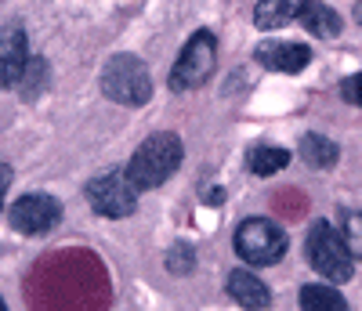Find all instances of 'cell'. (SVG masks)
Returning <instances> with one entry per match:
<instances>
[{"label": "cell", "mask_w": 362, "mask_h": 311, "mask_svg": "<svg viewBox=\"0 0 362 311\" xmlns=\"http://www.w3.org/2000/svg\"><path fill=\"white\" fill-rule=\"evenodd\" d=\"M58 217H62V206H58V199L47 196V192L18 196L8 206V225L18 235H44V232H51L58 225Z\"/></svg>", "instance_id": "52a82bcc"}, {"label": "cell", "mask_w": 362, "mask_h": 311, "mask_svg": "<svg viewBox=\"0 0 362 311\" xmlns=\"http://www.w3.org/2000/svg\"><path fill=\"white\" fill-rule=\"evenodd\" d=\"M102 90L119 105H145L153 98V76L138 54H112L102 69Z\"/></svg>", "instance_id": "7a4b0ae2"}, {"label": "cell", "mask_w": 362, "mask_h": 311, "mask_svg": "<svg viewBox=\"0 0 362 311\" xmlns=\"http://www.w3.org/2000/svg\"><path fill=\"white\" fill-rule=\"evenodd\" d=\"M308 264L326 278V283H348L355 271V257L348 254V246L341 239V232L326 221H315L308 228V242H305Z\"/></svg>", "instance_id": "277c9868"}, {"label": "cell", "mask_w": 362, "mask_h": 311, "mask_svg": "<svg viewBox=\"0 0 362 311\" xmlns=\"http://www.w3.org/2000/svg\"><path fill=\"white\" fill-rule=\"evenodd\" d=\"M257 61L276 73H300L312 61V51L305 44H286V40H268L257 47Z\"/></svg>", "instance_id": "9c48e42d"}, {"label": "cell", "mask_w": 362, "mask_h": 311, "mask_svg": "<svg viewBox=\"0 0 362 311\" xmlns=\"http://www.w3.org/2000/svg\"><path fill=\"white\" fill-rule=\"evenodd\" d=\"M300 307H305V311H348V300L341 297L337 286L315 283V286L300 290Z\"/></svg>", "instance_id": "5bb4252c"}, {"label": "cell", "mask_w": 362, "mask_h": 311, "mask_svg": "<svg viewBox=\"0 0 362 311\" xmlns=\"http://www.w3.org/2000/svg\"><path fill=\"white\" fill-rule=\"evenodd\" d=\"M297 22L305 25L312 37H322V40H334V37L341 33V29H344L341 15H337L334 8L319 4V0H308V4H305V11H300V18H297Z\"/></svg>", "instance_id": "7c38bea8"}, {"label": "cell", "mask_w": 362, "mask_h": 311, "mask_svg": "<svg viewBox=\"0 0 362 311\" xmlns=\"http://www.w3.org/2000/svg\"><path fill=\"white\" fill-rule=\"evenodd\" d=\"M297 156L305 160L312 170H329L337 163V156H341V148L329 141V138H322V134H305L300 138V145H297Z\"/></svg>", "instance_id": "4fadbf2b"}, {"label": "cell", "mask_w": 362, "mask_h": 311, "mask_svg": "<svg viewBox=\"0 0 362 311\" xmlns=\"http://www.w3.org/2000/svg\"><path fill=\"white\" fill-rule=\"evenodd\" d=\"M214 61H218V40H214V33L196 29V33L189 37V44L181 47L174 69H170V87L174 90H192V87L206 83L210 73H214Z\"/></svg>", "instance_id": "8992f818"}, {"label": "cell", "mask_w": 362, "mask_h": 311, "mask_svg": "<svg viewBox=\"0 0 362 311\" xmlns=\"http://www.w3.org/2000/svg\"><path fill=\"white\" fill-rule=\"evenodd\" d=\"M0 311H8V307H4V300H0Z\"/></svg>", "instance_id": "44dd1931"}, {"label": "cell", "mask_w": 362, "mask_h": 311, "mask_svg": "<svg viewBox=\"0 0 362 311\" xmlns=\"http://www.w3.org/2000/svg\"><path fill=\"white\" fill-rule=\"evenodd\" d=\"M181 156H185L181 138L170 134V131H160V134L145 138L138 145V152L127 163V174H131V181L138 184V189H156V184H163L181 167Z\"/></svg>", "instance_id": "6da1fadb"}, {"label": "cell", "mask_w": 362, "mask_h": 311, "mask_svg": "<svg viewBox=\"0 0 362 311\" xmlns=\"http://www.w3.org/2000/svg\"><path fill=\"white\" fill-rule=\"evenodd\" d=\"M286 163H290V152L279 148V145H257V148H250V156H247V167H250L257 177L279 174Z\"/></svg>", "instance_id": "9a60e30c"}, {"label": "cell", "mask_w": 362, "mask_h": 311, "mask_svg": "<svg viewBox=\"0 0 362 311\" xmlns=\"http://www.w3.org/2000/svg\"><path fill=\"white\" fill-rule=\"evenodd\" d=\"M308 0H257L254 8V25L257 29H279V25H290L300 18Z\"/></svg>", "instance_id": "8fae6325"}, {"label": "cell", "mask_w": 362, "mask_h": 311, "mask_svg": "<svg viewBox=\"0 0 362 311\" xmlns=\"http://www.w3.org/2000/svg\"><path fill=\"white\" fill-rule=\"evenodd\" d=\"M235 254L243 257L250 268H268V264H279L283 254H286V232L276 225V221H268V217H247L243 225L235 228Z\"/></svg>", "instance_id": "3957f363"}, {"label": "cell", "mask_w": 362, "mask_h": 311, "mask_svg": "<svg viewBox=\"0 0 362 311\" xmlns=\"http://www.w3.org/2000/svg\"><path fill=\"white\" fill-rule=\"evenodd\" d=\"M138 192L141 189L131 181L127 167H116V170L98 174L87 184V203L102 217H127V213L138 210Z\"/></svg>", "instance_id": "5b68a950"}, {"label": "cell", "mask_w": 362, "mask_h": 311, "mask_svg": "<svg viewBox=\"0 0 362 311\" xmlns=\"http://www.w3.org/2000/svg\"><path fill=\"white\" fill-rule=\"evenodd\" d=\"M355 15H358V18H362V4H358V11H355Z\"/></svg>", "instance_id": "ffe728a7"}, {"label": "cell", "mask_w": 362, "mask_h": 311, "mask_svg": "<svg viewBox=\"0 0 362 311\" xmlns=\"http://www.w3.org/2000/svg\"><path fill=\"white\" fill-rule=\"evenodd\" d=\"M228 297H232L239 307H247V311H264V307L272 304L268 286L261 283L254 271H239V268L228 275Z\"/></svg>", "instance_id": "30bf717a"}, {"label": "cell", "mask_w": 362, "mask_h": 311, "mask_svg": "<svg viewBox=\"0 0 362 311\" xmlns=\"http://www.w3.org/2000/svg\"><path fill=\"white\" fill-rule=\"evenodd\" d=\"M8 184H11V167L8 163H0V213H4V206H8Z\"/></svg>", "instance_id": "d6986e66"}, {"label": "cell", "mask_w": 362, "mask_h": 311, "mask_svg": "<svg viewBox=\"0 0 362 311\" xmlns=\"http://www.w3.org/2000/svg\"><path fill=\"white\" fill-rule=\"evenodd\" d=\"M341 98L362 109V73H355V76H348V80L341 83Z\"/></svg>", "instance_id": "e0dca14e"}, {"label": "cell", "mask_w": 362, "mask_h": 311, "mask_svg": "<svg viewBox=\"0 0 362 311\" xmlns=\"http://www.w3.org/2000/svg\"><path fill=\"white\" fill-rule=\"evenodd\" d=\"M25 66H29L25 29H22L18 22H8L4 29H0V90L18 87Z\"/></svg>", "instance_id": "ba28073f"}, {"label": "cell", "mask_w": 362, "mask_h": 311, "mask_svg": "<svg viewBox=\"0 0 362 311\" xmlns=\"http://www.w3.org/2000/svg\"><path fill=\"white\" fill-rule=\"evenodd\" d=\"M341 239H344V246H348V254L355 257V261H362V213H355V210H344V217H341Z\"/></svg>", "instance_id": "2e32d148"}, {"label": "cell", "mask_w": 362, "mask_h": 311, "mask_svg": "<svg viewBox=\"0 0 362 311\" xmlns=\"http://www.w3.org/2000/svg\"><path fill=\"white\" fill-rule=\"evenodd\" d=\"M167 268H170V271H192V250H189V246H177V250H170Z\"/></svg>", "instance_id": "ac0fdd59"}]
</instances>
